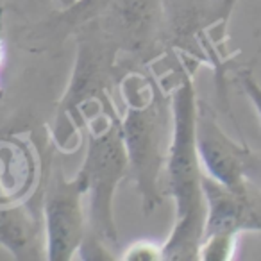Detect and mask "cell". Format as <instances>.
<instances>
[{"mask_svg":"<svg viewBox=\"0 0 261 261\" xmlns=\"http://www.w3.org/2000/svg\"><path fill=\"white\" fill-rule=\"evenodd\" d=\"M197 95L190 73H182L172 95V142L165 177L167 192L175 202V222L163 245V261H197L204 234L206 202L202 192L204 168L195 140Z\"/></svg>","mask_w":261,"mask_h":261,"instance_id":"obj_1","label":"cell"},{"mask_svg":"<svg viewBox=\"0 0 261 261\" xmlns=\"http://www.w3.org/2000/svg\"><path fill=\"white\" fill-rule=\"evenodd\" d=\"M125 102L122 138L127 154V177L135 182L142 210L150 215L163 206L161 177L172 142V97L140 72L127 73L120 83Z\"/></svg>","mask_w":261,"mask_h":261,"instance_id":"obj_2","label":"cell"},{"mask_svg":"<svg viewBox=\"0 0 261 261\" xmlns=\"http://www.w3.org/2000/svg\"><path fill=\"white\" fill-rule=\"evenodd\" d=\"M88 147L75 177L88 200V232L79 252L83 259H111L108 247L118 240L115 222V193L127 177V154L122 138V118L116 108L95 116L84 127Z\"/></svg>","mask_w":261,"mask_h":261,"instance_id":"obj_3","label":"cell"},{"mask_svg":"<svg viewBox=\"0 0 261 261\" xmlns=\"http://www.w3.org/2000/svg\"><path fill=\"white\" fill-rule=\"evenodd\" d=\"M116 52H120L118 47L95 22L77 29V58L72 79L54 118V142L59 149H75L86 123L115 108L108 90Z\"/></svg>","mask_w":261,"mask_h":261,"instance_id":"obj_4","label":"cell"},{"mask_svg":"<svg viewBox=\"0 0 261 261\" xmlns=\"http://www.w3.org/2000/svg\"><path fill=\"white\" fill-rule=\"evenodd\" d=\"M45 250L48 261H70L88 232L84 190L77 177L68 179L61 165H52L41 197Z\"/></svg>","mask_w":261,"mask_h":261,"instance_id":"obj_5","label":"cell"},{"mask_svg":"<svg viewBox=\"0 0 261 261\" xmlns=\"http://www.w3.org/2000/svg\"><path fill=\"white\" fill-rule=\"evenodd\" d=\"M195 140L204 172L220 185L242 192L249 182H261V152L229 138L213 111L197 106Z\"/></svg>","mask_w":261,"mask_h":261,"instance_id":"obj_6","label":"cell"},{"mask_svg":"<svg viewBox=\"0 0 261 261\" xmlns=\"http://www.w3.org/2000/svg\"><path fill=\"white\" fill-rule=\"evenodd\" d=\"M93 22L118 50L149 54L163 36V0H111Z\"/></svg>","mask_w":261,"mask_h":261,"instance_id":"obj_7","label":"cell"},{"mask_svg":"<svg viewBox=\"0 0 261 261\" xmlns=\"http://www.w3.org/2000/svg\"><path fill=\"white\" fill-rule=\"evenodd\" d=\"M202 192L206 202L204 234L261 232V186L249 182L242 192L227 188L204 172Z\"/></svg>","mask_w":261,"mask_h":261,"instance_id":"obj_8","label":"cell"},{"mask_svg":"<svg viewBox=\"0 0 261 261\" xmlns=\"http://www.w3.org/2000/svg\"><path fill=\"white\" fill-rule=\"evenodd\" d=\"M0 247L13 259H47L43 218L23 202L0 204Z\"/></svg>","mask_w":261,"mask_h":261,"instance_id":"obj_9","label":"cell"},{"mask_svg":"<svg viewBox=\"0 0 261 261\" xmlns=\"http://www.w3.org/2000/svg\"><path fill=\"white\" fill-rule=\"evenodd\" d=\"M38 163L18 138H0V204L22 202L36 185Z\"/></svg>","mask_w":261,"mask_h":261,"instance_id":"obj_10","label":"cell"},{"mask_svg":"<svg viewBox=\"0 0 261 261\" xmlns=\"http://www.w3.org/2000/svg\"><path fill=\"white\" fill-rule=\"evenodd\" d=\"M238 236L225 234V232H215L206 234L200 240L199 259L200 261H229L234 257Z\"/></svg>","mask_w":261,"mask_h":261,"instance_id":"obj_11","label":"cell"},{"mask_svg":"<svg viewBox=\"0 0 261 261\" xmlns=\"http://www.w3.org/2000/svg\"><path fill=\"white\" fill-rule=\"evenodd\" d=\"M123 261H163V247L154 242L140 240L129 245L122 256Z\"/></svg>","mask_w":261,"mask_h":261,"instance_id":"obj_12","label":"cell"},{"mask_svg":"<svg viewBox=\"0 0 261 261\" xmlns=\"http://www.w3.org/2000/svg\"><path fill=\"white\" fill-rule=\"evenodd\" d=\"M238 83H240V86H242L243 93L247 95V98L252 102L254 109H256V113L259 115V118H261V84L254 79V75L249 72V70H245V72H240Z\"/></svg>","mask_w":261,"mask_h":261,"instance_id":"obj_13","label":"cell"},{"mask_svg":"<svg viewBox=\"0 0 261 261\" xmlns=\"http://www.w3.org/2000/svg\"><path fill=\"white\" fill-rule=\"evenodd\" d=\"M56 2H58V6L61 9H68V8H72L75 2H79V0H56Z\"/></svg>","mask_w":261,"mask_h":261,"instance_id":"obj_14","label":"cell"},{"mask_svg":"<svg viewBox=\"0 0 261 261\" xmlns=\"http://www.w3.org/2000/svg\"><path fill=\"white\" fill-rule=\"evenodd\" d=\"M4 63V41L0 40V66Z\"/></svg>","mask_w":261,"mask_h":261,"instance_id":"obj_15","label":"cell"}]
</instances>
